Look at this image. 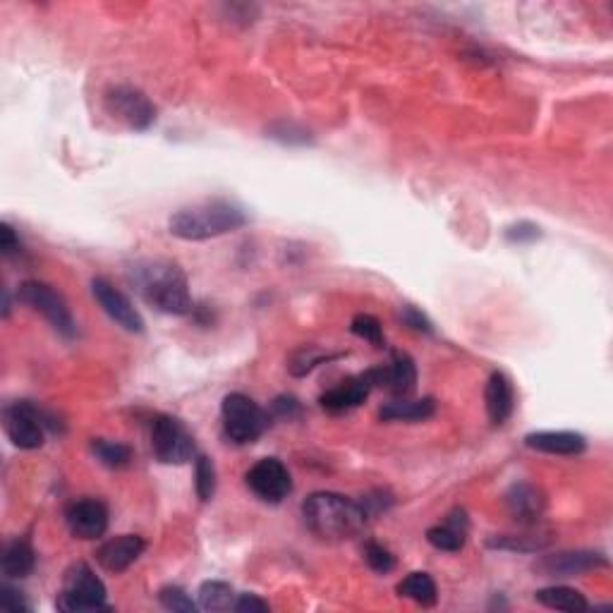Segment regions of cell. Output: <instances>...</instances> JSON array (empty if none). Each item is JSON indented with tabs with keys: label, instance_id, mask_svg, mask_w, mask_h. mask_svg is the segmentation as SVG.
<instances>
[{
	"label": "cell",
	"instance_id": "obj_1",
	"mask_svg": "<svg viewBox=\"0 0 613 613\" xmlns=\"http://www.w3.org/2000/svg\"><path fill=\"white\" fill-rule=\"evenodd\" d=\"M130 278L144 302L159 312L173 314V317H185L194 312L190 283L178 264L168 259H144L132 266Z\"/></svg>",
	"mask_w": 613,
	"mask_h": 613
},
{
	"label": "cell",
	"instance_id": "obj_2",
	"mask_svg": "<svg viewBox=\"0 0 613 613\" xmlns=\"http://www.w3.org/2000/svg\"><path fill=\"white\" fill-rule=\"evenodd\" d=\"M302 518L307 530L324 542H345L357 537L367 525V513L362 503L336 494V491H317L302 503Z\"/></svg>",
	"mask_w": 613,
	"mask_h": 613
},
{
	"label": "cell",
	"instance_id": "obj_3",
	"mask_svg": "<svg viewBox=\"0 0 613 613\" xmlns=\"http://www.w3.org/2000/svg\"><path fill=\"white\" fill-rule=\"evenodd\" d=\"M245 209L228 199H206L175 211L168 221V233L185 242H202L235 233L247 226Z\"/></svg>",
	"mask_w": 613,
	"mask_h": 613
},
{
	"label": "cell",
	"instance_id": "obj_4",
	"mask_svg": "<svg viewBox=\"0 0 613 613\" xmlns=\"http://www.w3.org/2000/svg\"><path fill=\"white\" fill-rule=\"evenodd\" d=\"M106 585L87 563H75L63 578V590L58 594L56 606L68 613H91L108 609Z\"/></svg>",
	"mask_w": 613,
	"mask_h": 613
},
{
	"label": "cell",
	"instance_id": "obj_5",
	"mask_svg": "<svg viewBox=\"0 0 613 613\" xmlns=\"http://www.w3.org/2000/svg\"><path fill=\"white\" fill-rule=\"evenodd\" d=\"M221 417L226 436L238 446L254 443L269 429V412L259 408L245 393H230L223 398Z\"/></svg>",
	"mask_w": 613,
	"mask_h": 613
},
{
	"label": "cell",
	"instance_id": "obj_6",
	"mask_svg": "<svg viewBox=\"0 0 613 613\" xmlns=\"http://www.w3.org/2000/svg\"><path fill=\"white\" fill-rule=\"evenodd\" d=\"M3 427L12 446L20 448V451H34V448L44 446L46 429L56 432V422L53 417H48L44 410H39L36 405L27 403H12L3 410Z\"/></svg>",
	"mask_w": 613,
	"mask_h": 613
},
{
	"label": "cell",
	"instance_id": "obj_7",
	"mask_svg": "<svg viewBox=\"0 0 613 613\" xmlns=\"http://www.w3.org/2000/svg\"><path fill=\"white\" fill-rule=\"evenodd\" d=\"M17 300L22 305L32 307L34 312H39L48 324L56 329L60 336L75 338L77 336V324L72 317L68 302L63 300V295L58 293L53 285L41 283V281H24L17 290Z\"/></svg>",
	"mask_w": 613,
	"mask_h": 613
},
{
	"label": "cell",
	"instance_id": "obj_8",
	"mask_svg": "<svg viewBox=\"0 0 613 613\" xmlns=\"http://www.w3.org/2000/svg\"><path fill=\"white\" fill-rule=\"evenodd\" d=\"M151 451L166 465H185L194 458V439L178 417L159 415L151 422Z\"/></svg>",
	"mask_w": 613,
	"mask_h": 613
},
{
	"label": "cell",
	"instance_id": "obj_9",
	"mask_svg": "<svg viewBox=\"0 0 613 613\" xmlns=\"http://www.w3.org/2000/svg\"><path fill=\"white\" fill-rule=\"evenodd\" d=\"M103 103H106V111L113 118L123 120L130 130L144 132L156 123V106L147 99V94L130 87V84H118V87L108 89Z\"/></svg>",
	"mask_w": 613,
	"mask_h": 613
},
{
	"label": "cell",
	"instance_id": "obj_10",
	"mask_svg": "<svg viewBox=\"0 0 613 613\" xmlns=\"http://www.w3.org/2000/svg\"><path fill=\"white\" fill-rule=\"evenodd\" d=\"M247 487L266 503H281L293 491V477L278 458H262L247 472Z\"/></svg>",
	"mask_w": 613,
	"mask_h": 613
},
{
	"label": "cell",
	"instance_id": "obj_11",
	"mask_svg": "<svg viewBox=\"0 0 613 613\" xmlns=\"http://www.w3.org/2000/svg\"><path fill=\"white\" fill-rule=\"evenodd\" d=\"M91 295H94L99 307L120 326V329L130 333L144 331L142 314L137 312L135 305H132L130 297H127L123 290L115 288L111 281H106V278H94V281H91Z\"/></svg>",
	"mask_w": 613,
	"mask_h": 613
},
{
	"label": "cell",
	"instance_id": "obj_12",
	"mask_svg": "<svg viewBox=\"0 0 613 613\" xmlns=\"http://www.w3.org/2000/svg\"><path fill=\"white\" fill-rule=\"evenodd\" d=\"M376 386H379V367L367 369L364 374L352 376V379L343 381L341 386L331 388V391H326L324 396L319 398V403L321 408L333 412V415H338V412H350L360 408Z\"/></svg>",
	"mask_w": 613,
	"mask_h": 613
},
{
	"label": "cell",
	"instance_id": "obj_13",
	"mask_svg": "<svg viewBox=\"0 0 613 613\" xmlns=\"http://www.w3.org/2000/svg\"><path fill=\"white\" fill-rule=\"evenodd\" d=\"M65 525L72 537L99 539L108 530V508L99 499L72 501L65 508Z\"/></svg>",
	"mask_w": 613,
	"mask_h": 613
},
{
	"label": "cell",
	"instance_id": "obj_14",
	"mask_svg": "<svg viewBox=\"0 0 613 613\" xmlns=\"http://www.w3.org/2000/svg\"><path fill=\"white\" fill-rule=\"evenodd\" d=\"M606 566H609V558L597 551H561V554L544 556L537 563V570L546 578H575V575L592 573Z\"/></svg>",
	"mask_w": 613,
	"mask_h": 613
},
{
	"label": "cell",
	"instance_id": "obj_15",
	"mask_svg": "<svg viewBox=\"0 0 613 613\" xmlns=\"http://www.w3.org/2000/svg\"><path fill=\"white\" fill-rule=\"evenodd\" d=\"M144 549H147V544L139 534H120V537L108 539L96 549V561L103 570L118 575L125 573L144 554Z\"/></svg>",
	"mask_w": 613,
	"mask_h": 613
},
{
	"label": "cell",
	"instance_id": "obj_16",
	"mask_svg": "<svg viewBox=\"0 0 613 613\" xmlns=\"http://www.w3.org/2000/svg\"><path fill=\"white\" fill-rule=\"evenodd\" d=\"M379 386L391 391L393 396L408 398L417 386V367L415 360L403 350H393L391 362L379 367Z\"/></svg>",
	"mask_w": 613,
	"mask_h": 613
},
{
	"label": "cell",
	"instance_id": "obj_17",
	"mask_svg": "<svg viewBox=\"0 0 613 613\" xmlns=\"http://www.w3.org/2000/svg\"><path fill=\"white\" fill-rule=\"evenodd\" d=\"M506 506H508V513H511L518 523L534 525L544 515L546 499H544L542 489H537L534 484L518 482L508 489Z\"/></svg>",
	"mask_w": 613,
	"mask_h": 613
},
{
	"label": "cell",
	"instance_id": "obj_18",
	"mask_svg": "<svg viewBox=\"0 0 613 613\" xmlns=\"http://www.w3.org/2000/svg\"><path fill=\"white\" fill-rule=\"evenodd\" d=\"M484 405H487L491 424H496V427H501V424L513 415L515 393L506 374L494 372L489 376L487 388H484Z\"/></svg>",
	"mask_w": 613,
	"mask_h": 613
},
{
	"label": "cell",
	"instance_id": "obj_19",
	"mask_svg": "<svg viewBox=\"0 0 613 613\" xmlns=\"http://www.w3.org/2000/svg\"><path fill=\"white\" fill-rule=\"evenodd\" d=\"M467 532H470V520H467L465 511H453L446 518V523L429 527L427 542L432 544L434 549L455 554V551H460L465 546Z\"/></svg>",
	"mask_w": 613,
	"mask_h": 613
},
{
	"label": "cell",
	"instance_id": "obj_20",
	"mask_svg": "<svg viewBox=\"0 0 613 613\" xmlns=\"http://www.w3.org/2000/svg\"><path fill=\"white\" fill-rule=\"evenodd\" d=\"M525 446L549 455H580L587 448V441L575 432H532L525 436Z\"/></svg>",
	"mask_w": 613,
	"mask_h": 613
},
{
	"label": "cell",
	"instance_id": "obj_21",
	"mask_svg": "<svg viewBox=\"0 0 613 613\" xmlns=\"http://www.w3.org/2000/svg\"><path fill=\"white\" fill-rule=\"evenodd\" d=\"M36 566V551L27 539H15L3 549V558H0V570L8 580H22L32 575Z\"/></svg>",
	"mask_w": 613,
	"mask_h": 613
},
{
	"label": "cell",
	"instance_id": "obj_22",
	"mask_svg": "<svg viewBox=\"0 0 613 613\" xmlns=\"http://www.w3.org/2000/svg\"><path fill=\"white\" fill-rule=\"evenodd\" d=\"M434 412H436L434 398H422V400L400 398L384 405V408L379 410V417L384 422H424L429 420Z\"/></svg>",
	"mask_w": 613,
	"mask_h": 613
},
{
	"label": "cell",
	"instance_id": "obj_23",
	"mask_svg": "<svg viewBox=\"0 0 613 613\" xmlns=\"http://www.w3.org/2000/svg\"><path fill=\"white\" fill-rule=\"evenodd\" d=\"M534 599H537L542 606H546V609H556V611L578 613L590 609V602L585 599V594L566 585L544 587V590L534 592Z\"/></svg>",
	"mask_w": 613,
	"mask_h": 613
},
{
	"label": "cell",
	"instance_id": "obj_24",
	"mask_svg": "<svg viewBox=\"0 0 613 613\" xmlns=\"http://www.w3.org/2000/svg\"><path fill=\"white\" fill-rule=\"evenodd\" d=\"M396 592L403 599H410V602L427 606V609L439 602V590H436V582L432 580V575L429 573L405 575V578L398 582Z\"/></svg>",
	"mask_w": 613,
	"mask_h": 613
},
{
	"label": "cell",
	"instance_id": "obj_25",
	"mask_svg": "<svg viewBox=\"0 0 613 613\" xmlns=\"http://www.w3.org/2000/svg\"><path fill=\"white\" fill-rule=\"evenodd\" d=\"M91 453L96 455V460L108 470H123L132 463V448L125 446L120 441H108V439H94L91 441Z\"/></svg>",
	"mask_w": 613,
	"mask_h": 613
},
{
	"label": "cell",
	"instance_id": "obj_26",
	"mask_svg": "<svg viewBox=\"0 0 613 613\" xmlns=\"http://www.w3.org/2000/svg\"><path fill=\"white\" fill-rule=\"evenodd\" d=\"M199 609L204 611H228L235 606V592L226 582L209 580L199 587Z\"/></svg>",
	"mask_w": 613,
	"mask_h": 613
},
{
	"label": "cell",
	"instance_id": "obj_27",
	"mask_svg": "<svg viewBox=\"0 0 613 613\" xmlns=\"http://www.w3.org/2000/svg\"><path fill=\"white\" fill-rule=\"evenodd\" d=\"M491 549H503V551H542L549 546V537H532V534H501V537L489 539Z\"/></svg>",
	"mask_w": 613,
	"mask_h": 613
},
{
	"label": "cell",
	"instance_id": "obj_28",
	"mask_svg": "<svg viewBox=\"0 0 613 613\" xmlns=\"http://www.w3.org/2000/svg\"><path fill=\"white\" fill-rule=\"evenodd\" d=\"M194 489H197L199 501H211L216 494V467L209 455L199 453L194 460Z\"/></svg>",
	"mask_w": 613,
	"mask_h": 613
},
{
	"label": "cell",
	"instance_id": "obj_29",
	"mask_svg": "<svg viewBox=\"0 0 613 613\" xmlns=\"http://www.w3.org/2000/svg\"><path fill=\"white\" fill-rule=\"evenodd\" d=\"M338 355H329V352L314 348V345H305V348H300L293 355V360H290V374L293 376H307L312 369H317L319 364L336 360Z\"/></svg>",
	"mask_w": 613,
	"mask_h": 613
},
{
	"label": "cell",
	"instance_id": "obj_30",
	"mask_svg": "<svg viewBox=\"0 0 613 613\" xmlns=\"http://www.w3.org/2000/svg\"><path fill=\"white\" fill-rule=\"evenodd\" d=\"M350 331L355 333L357 338H362V341L372 343L374 348H384V329H381V321L372 317V314H357V317L352 319Z\"/></svg>",
	"mask_w": 613,
	"mask_h": 613
},
{
	"label": "cell",
	"instance_id": "obj_31",
	"mask_svg": "<svg viewBox=\"0 0 613 613\" xmlns=\"http://www.w3.org/2000/svg\"><path fill=\"white\" fill-rule=\"evenodd\" d=\"M159 602H161L163 609H168V611L192 613V611L199 609V604L192 602L190 594L182 590V587H175V585L163 587V590L159 592Z\"/></svg>",
	"mask_w": 613,
	"mask_h": 613
},
{
	"label": "cell",
	"instance_id": "obj_32",
	"mask_svg": "<svg viewBox=\"0 0 613 613\" xmlns=\"http://www.w3.org/2000/svg\"><path fill=\"white\" fill-rule=\"evenodd\" d=\"M364 558H367L369 568L376 570V573H391V570L396 568V558H393V554L384 544L369 542L364 546Z\"/></svg>",
	"mask_w": 613,
	"mask_h": 613
},
{
	"label": "cell",
	"instance_id": "obj_33",
	"mask_svg": "<svg viewBox=\"0 0 613 613\" xmlns=\"http://www.w3.org/2000/svg\"><path fill=\"white\" fill-rule=\"evenodd\" d=\"M271 135L273 139H278V142L283 144H309L312 142V137H309V132L305 130V127L295 125V123H276L271 125Z\"/></svg>",
	"mask_w": 613,
	"mask_h": 613
},
{
	"label": "cell",
	"instance_id": "obj_34",
	"mask_svg": "<svg viewBox=\"0 0 613 613\" xmlns=\"http://www.w3.org/2000/svg\"><path fill=\"white\" fill-rule=\"evenodd\" d=\"M542 238V230L539 226H534V223L520 221L515 223V226L506 228V240L513 242V245H527V242H534Z\"/></svg>",
	"mask_w": 613,
	"mask_h": 613
},
{
	"label": "cell",
	"instance_id": "obj_35",
	"mask_svg": "<svg viewBox=\"0 0 613 613\" xmlns=\"http://www.w3.org/2000/svg\"><path fill=\"white\" fill-rule=\"evenodd\" d=\"M0 606L8 611H32V604L24 599V594L10 585L0 587Z\"/></svg>",
	"mask_w": 613,
	"mask_h": 613
},
{
	"label": "cell",
	"instance_id": "obj_36",
	"mask_svg": "<svg viewBox=\"0 0 613 613\" xmlns=\"http://www.w3.org/2000/svg\"><path fill=\"white\" fill-rule=\"evenodd\" d=\"M0 250H3V254L8 259L20 257V254L24 252L20 235H17L15 230L8 226V223H3V226H0Z\"/></svg>",
	"mask_w": 613,
	"mask_h": 613
},
{
	"label": "cell",
	"instance_id": "obj_37",
	"mask_svg": "<svg viewBox=\"0 0 613 613\" xmlns=\"http://www.w3.org/2000/svg\"><path fill=\"white\" fill-rule=\"evenodd\" d=\"M271 410L276 412L278 417H283V420H295V417H300L302 405H300V400L293 396H278L276 400H273Z\"/></svg>",
	"mask_w": 613,
	"mask_h": 613
},
{
	"label": "cell",
	"instance_id": "obj_38",
	"mask_svg": "<svg viewBox=\"0 0 613 613\" xmlns=\"http://www.w3.org/2000/svg\"><path fill=\"white\" fill-rule=\"evenodd\" d=\"M400 317H403L405 324L410 326V329L420 331V333H432V321H429L424 314L420 312V309H415L412 305H405L403 312H400Z\"/></svg>",
	"mask_w": 613,
	"mask_h": 613
},
{
	"label": "cell",
	"instance_id": "obj_39",
	"mask_svg": "<svg viewBox=\"0 0 613 613\" xmlns=\"http://www.w3.org/2000/svg\"><path fill=\"white\" fill-rule=\"evenodd\" d=\"M233 611L247 613V611H269V604L264 602V599H259L257 594H240L238 599H235Z\"/></svg>",
	"mask_w": 613,
	"mask_h": 613
}]
</instances>
